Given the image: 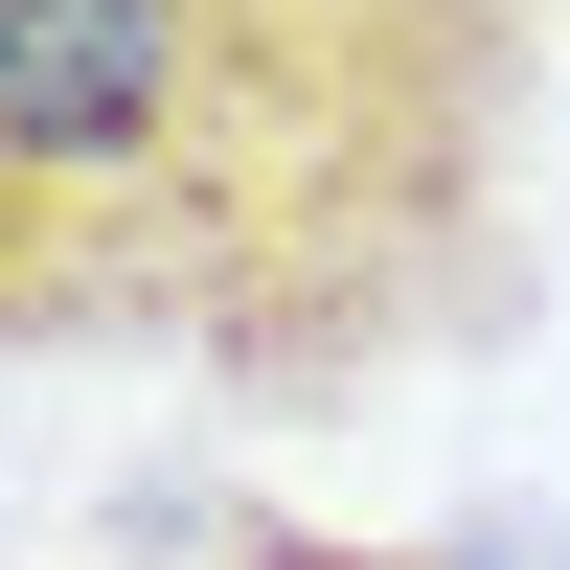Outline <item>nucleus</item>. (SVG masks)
<instances>
[{
    "label": "nucleus",
    "mask_w": 570,
    "mask_h": 570,
    "mask_svg": "<svg viewBox=\"0 0 570 570\" xmlns=\"http://www.w3.org/2000/svg\"><path fill=\"white\" fill-rule=\"evenodd\" d=\"M570 0H0V343L389 411L548 297Z\"/></svg>",
    "instance_id": "obj_1"
},
{
    "label": "nucleus",
    "mask_w": 570,
    "mask_h": 570,
    "mask_svg": "<svg viewBox=\"0 0 570 570\" xmlns=\"http://www.w3.org/2000/svg\"><path fill=\"white\" fill-rule=\"evenodd\" d=\"M69 570H228V525H206V502H137V525H115V548H69Z\"/></svg>",
    "instance_id": "obj_3"
},
{
    "label": "nucleus",
    "mask_w": 570,
    "mask_h": 570,
    "mask_svg": "<svg viewBox=\"0 0 570 570\" xmlns=\"http://www.w3.org/2000/svg\"><path fill=\"white\" fill-rule=\"evenodd\" d=\"M228 570H548L525 525H297V502H228Z\"/></svg>",
    "instance_id": "obj_2"
}]
</instances>
